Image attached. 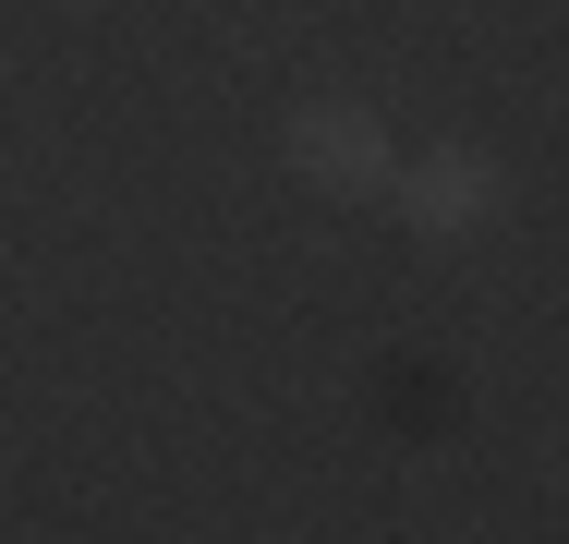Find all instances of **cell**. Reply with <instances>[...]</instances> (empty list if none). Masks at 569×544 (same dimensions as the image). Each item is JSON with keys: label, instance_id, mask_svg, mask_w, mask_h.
<instances>
[{"label": "cell", "instance_id": "obj_1", "mask_svg": "<svg viewBox=\"0 0 569 544\" xmlns=\"http://www.w3.org/2000/svg\"><path fill=\"white\" fill-rule=\"evenodd\" d=\"M291 158H303V182H328V194H388V170H400L363 109H303V121H291Z\"/></svg>", "mask_w": 569, "mask_h": 544}, {"label": "cell", "instance_id": "obj_2", "mask_svg": "<svg viewBox=\"0 0 569 544\" xmlns=\"http://www.w3.org/2000/svg\"><path fill=\"white\" fill-rule=\"evenodd\" d=\"M400 182V218L412 230H472V218H497V158H472V145H449V158H425V170H388Z\"/></svg>", "mask_w": 569, "mask_h": 544}]
</instances>
